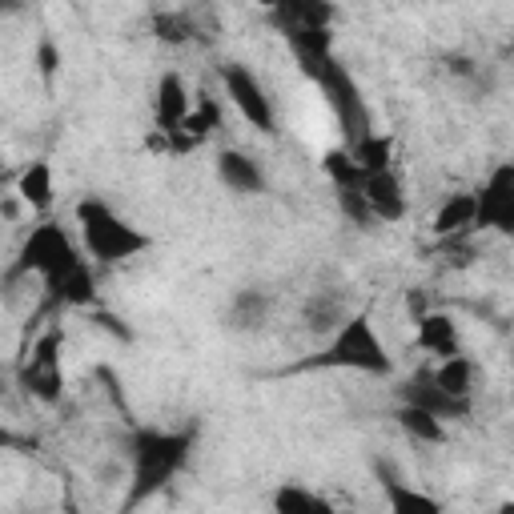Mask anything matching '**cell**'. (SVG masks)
Returning a JSON list of instances; mask_svg holds the SVG:
<instances>
[{
    "label": "cell",
    "instance_id": "83f0119b",
    "mask_svg": "<svg viewBox=\"0 0 514 514\" xmlns=\"http://www.w3.org/2000/svg\"><path fill=\"white\" fill-rule=\"evenodd\" d=\"M57 69H61V49H57V41L41 37V41H37V73H41L45 81H53Z\"/></svg>",
    "mask_w": 514,
    "mask_h": 514
},
{
    "label": "cell",
    "instance_id": "7402d4cb",
    "mask_svg": "<svg viewBox=\"0 0 514 514\" xmlns=\"http://www.w3.org/2000/svg\"><path fill=\"white\" fill-rule=\"evenodd\" d=\"M322 169H326V177L334 181V189H358V185H366V169L354 161L350 145L326 149V157H322Z\"/></svg>",
    "mask_w": 514,
    "mask_h": 514
},
{
    "label": "cell",
    "instance_id": "52a82bcc",
    "mask_svg": "<svg viewBox=\"0 0 514 514\" xmlns=\"http://www.w3.org/2000/svg\"><path fill=\"white\" fill-rule=\"evenodd\" d=\"M398 402L422 406V410L438 414L442 422H462V418H470V410H474V398L450 394V390L434 378V370H414V374L398 386Z\"/></svg>",
    "mask_w": 514,
    "mask_h": 514
},
{
    "label": "cell",
    "instance_id": "484cf974",
    "mask_svg": "<svg viewBox=\"0 0 514 514\" xmlns=\"http://www.w3.org/2000/svg\"><path fill=\"white\" fill-rule=\"evenodd\" d=\"M338 193V205H342V213H346V221H354V225H370L374 221V209H370V201H366V189L358 185V189H334Z\"/></svg>",
    "mask_w": 514,
    "mask_h": 514
},
{
    "label": "cell",
    "instance_id": "3957f363",
    "mask_svg": "<svg viewBox=\"0 0 514 514\" xmlns=\"http://www.w3.org/2000/svg\"><path fill=\"white\" fill-rule=\"evenodd\" d=\"M306 366H322V370H358L370 378H390L394 374V358L386 350V342L378 338L370 314H350L326 342V350L318 358H310Z\"/></svg>",
    "mask_w": 514,
    "mask_h": 514
},
{
    "label": "cell",
    "instance_id": "ba28073f",
    "mask_svg": "<svg viewBox=\"0 0 514 514\" xmlns=\"http://www.w3.org/2000/svg\"><path fill=\"white\" fill-rule=\"evenodd\" d=\"M374 478H378L382 498H386V506H390L394 514H438V510H442L438 498H430L426 490L406 486V478L398 474V466L386 462V458H374Z\"/></svg>",
    "mask_w": 514,
    "mask_h": 514
},
{
    "label": "cell",
    "instance_id": "7c38bea8",
    "mask_svg": "<svg viewBox=\"0 0 514 514\" xmlns=\"http://www.w3.org/2000/svg\"><path fill=\"white\" fill-rule=\"evenodd\" d=\"M346 318H350V306H346V298H342L338 290H314V294L306 298V306H302V326H306V334H314V338L334 334Z\"/></svg>",
    "mask_w": 514,
    "mask_h": 514
},
{
    "label": "cell",
    "instance_id": "e0dca14e",
    "mask_svg": "<svg viewBox=\"0 0 514 514\" xmlns=\"http://www.w3.org/2000/svg\"><path fill=\"white\" fill-rule=\"evenodd\" d=\"M53 193H57V185H53V165H49L45 157L29 161V165L21 169V177H17V197H21L29 209L45 213V209L53 205Z\"/></svg>",
    "mask_w": 514,
    "mask_h": 514
},
{
    "label": "cell",
    "instance_id": "6da1fadb",
    "mask_svg": "<svg viewBox=\"0 0 514 514\" xmlns=\"http://www.w3.org/2000/svg\"><path fill=\"white\" fill-rule=\"evenodd\" d=\"M197 430H161V426H141L129 442V466H133V494L129 506H141L149 494H157L165 482H173L189 454H193Z\"/></svg>",
    "mask_w": 514,
    "mask_h": 514
},
{
    "label": "cell",
    "instance_id": "cb8c5ba5",
    "mask_svg": "<svg viewBox=\"0 0 514 514\" xmlns=\"http://www.w3.org/2000/svg\"><path fill=\"white\" fill-rule=\"evenodd\" d=\"M149 29H153V37L165 41V45H185V41L197 37V17H193V13H181V9H165V13H157V17L149 21Z\"/></svg>",
    "mask_w": 514,
    "mask_h": 514
},
{
    "label": "cell",
    "instance_id": "d4e9b609",
    "mask_svg": "<svg viewBox=\"0 0 514 514\" xmlns=\"http://www.w3.org/2000/svg\"><path fill=\"white\" fill-rule=\"evenodd\" d=\"M474 201H478V225H482V229H498V233L514 237V201L494 197V193H486V189H478Z\"/></svg>",
    "mask_w": 514,
    "mask_h": 514
},
{
    "label": "cell",
    "instance_id": "30bf717a",
    "mask_svg": "<svg viewBox=\"0 0 514 514\" xmlns=\"http://www.w3.org/2000/svg\"><path fill=\"white\" fill-rule=\"evenodd\" d=\"M217 181L233 193H266V169L257 157L241 153V149H225L217 153Z\"/></svg>",
    "mask_w": 514,
    "mask_h": 514
},
{
    "label": "cell",
    "instance_id": "f546056e",
    "mask_svg": "<svg viewBox=\"0 0 514 514\" xmlns=\"http://www.w3.org/2000/svg\"><path fill=\"white\" fill-rule=\"evenodd\" d=\"M93 322H97L101 330H109V334H117L121 342H129V338H133V334H129V326H121V318H113V314H105V310H97V314H93Z\"/></svg>",
    "mask_w": 514,
    "mask_h": 514
},
{
    "label": "cell",
    "instance_id": "4dcf8cb0",
    "mask_svg": "<svg viewBox=\"0 0 514 514\" xmlns=\"http://www.w3.org/2000/svg\"><path fill=\"white\" fill-rule=\"evenodd\" d=\"M406 306H410V318H414V322H418V318H422V314L430 310V306H426V298H422L418 290H410V298H406Z\"/></svg>",
    "mask_w": 514,
    "mask_h": 514
},
{
    "label": "cell",
    "instance_id": "4fadbf2b",
    "mask_svg": "<svg viewBox=\"0 0 514 514\" xmlns=\"http://www.w3.org/2000/svg\"><path fill=\"white\" fill-rule=\"evenodd\" d=\"M266 318H270V294H266V290L249 286V290H237V294L229 298L225 326H229L233 334H253V330H262Z\"/></svg>",
    "mask_w": 514,
    "mask_h": 514
},
{
    "label": "cell",
    "instance_id": "8fae6325",
    "mask_svg": "<svg viewBox=\"0 0 514 514\" xmlns=\"http://www.w3.org/2000/svg\"><path fill=\"white\" fill-rule=\"evenodd\" d=\"M362 189H366V201H370V209H374V221L394 225V221H402V217H406L410 201H406V189H402V181H398V173H394V169L370 173Z\"/></svg>",
    "mask_w": 514,
    "mask_h": 514
},
{
    "label": "cell",
    "instance_id": "4316f807",
    "mask_svg": "<svg viewBox=\"0 0 514 514\" xmlns=\"http://www.w3.org/2000/svg\"><path fill=\"white\" fill-rule=\"evenodd\" d=\"M482 189H486V193H494V197H506V201H514V161H502V165H494V169H490V177L482 181Z\"/></svg>",
    "mask_w": 514,
    "mask_h": 514
},
{
    "label": "cell",
    "instance_id": "9c48e42d",
    "mask_svg": "<svg viewBox=\"0 0 514 514\" xmlns=\"http://www.w3.org/2000/svg\"><path fill=\"white\" fill-rule=\"evenodd\" d=\"M193 101L197 97H189V85L177 73H165L157 81V89H153V121H157V129H165V133L181 129V121L193 113Z\"/></svg>",
    "mask_w": 514,
    "mask_h": 514
},
{
    "label": "cell",
    "instance_id": "44dd1931",
    "mask_svg": "<svg viewBox=\"0 0 514 514\" xmlns=\"http://www.w3.org/2000/svg\"><path fill=\"white\" fill-rule=\"evenodd\" d=\"M350 153H354V161L366 169V177L370 173H382V169H394V141L386 137V133H366V137H358L354 145H350Z\"/></svg>",
    "mask_w": 514,
    "mask_h": 514
},
{
    "label": "cell",
    "instance_id": "2e32d148",
    "mask_svg": "<svg viewBox=\"0 0 514 514\" xmlns=\"http://www.w3.org/2000/svg\"><path fill=\"white\" fill-rule=\"evenodd\" d=\"M474 225H478V201H474V193H450L442 201V209L434 213V237H442V241H454V237H462Z\"/></svg>",
    "mask_w": 514,
    "mask_h": 514
},
{
    "label": "cell",
    "instance_id": "7a4b0ae2",
    "mask_svg": "<svg viewBox=\"0 0 514 514\" xmlns=\"http://www.w3.org/2000/svg\"><path fill=\"white\" fill-rule=\"evenodd\" d=\"M77 225H81V241H85V249H89V257L97 266H121V262H129V257H137V253H145L153 245L149 233L129 225L101 197L77 201Z\"/></svg>",
    "mask_w": 514,
    "mask_h": 514
},
{
    "label": "cell",
    "instance_id": "f1b7e54d",
    "mask_svg": "<svg viewBox=\"0 0 514 514\" xmlns=\"http://www.w3.org/2000/svg\"><path fill=\"white\" fill-rule=\"evenodd\" d=\"M446 73H450V77H478V65H474L470 57L454 53V57H446Z\"/></svg>",
    "mask_w": 514,
    "mask_h": 514
},
{
    "label": "cell",
    "instance_id": "8992f818",
    "mask_svg": "<svg viewBox=\"0 0 514 514\" xmlns=\"http://www.w3.org/2000/svg\"><path fill=\"white\" fill-rule=\"evenodd\" d=\"M21 382L33 398L57 406L61 394H65V370H61V334L49 330L41 342H33V354L29 362L21 366Z\"/></svg>",
    "mask_w": 514,
    "mask_h": 514
},
{
    "label": "cell",
    "instance_id": "1f68e13d",
    "mask_svg": "<svg viewBox=\"0 0 514 514\" xmlns=\"http://www.w3.org/2000/svg\"><path fill=\"white\" fill-rule=\"evenodd\" d=\"M5 13L13 17V13H21V0H5Z\"/></svg>",
    "mask_w": 514,
    "mask_h": 514
},
{
    "label": "cell",
    "instance_id": "ac0fdd59",
    "mask_svg": "<svg viewBox=\"0 0 514 514\" xmlns=\"http://www.w3.org/2000/svg\"><path fill=\"white\" fill-rule=\"evenodd\" d=\"M394 418H398V426L406 430V438H414V442H426V446H438V442H446V422H442L438 414L422 410V406H410V402H402Z\"/></svg>",
    "mask_w": 514,
    "mask_h": 514
},
{
    "label": "cell",
    "instance_id": "d6986e66",
    "mask_svg": "<svg viewBox=\"0 0 514 514\" xmlns=\"http://www.w3.org/2000/svg\"><path fill=\"white\" fill-rule=\"evenodd\" d=\"M434 378L450 390V394H458V398H474V382H478V366L458 350V354H450V358H438V366H434Z\"/></svg>",
    "mask_w": 514,
    "mask_h": 514
},
{
    "label": "cell",
    "instance_id": "ffe728a7",
    "mask_svg": "<svg viewBox=\"0 0 514 514\" xmlns=\"http://www.w3.org/2000/svg\"><path fill=\"white\" fill-rule=\"evenodd\" d=\"M257 5L282 13L286 25H314V29L330 25V5L326 0H257Z\"/></svg>",
    "mask_w": 514,
    "mask_h": 514
},
{
    "label": "cell",
    "instance_id": "5bb4252c",
    "mask_svg": "<svg viewBox=\"0 0 514 514\" xmlns=\"http://www.w3.org/2000/svg\"><path fill=\"white\" fill-rule=\"evenodd\" d=\"M45 286H49L53 302H61V306H77V310L97 306V278H93V266L89 262H77L73 270H65L61 278H53Z\"/></svg>",
    "mask_w": 514,
    "mask_h": 514
},
{
    "label": "cell",
    "instance_id": "9a60e30c",
    "mask_svg": "<svg viewBox=\"0 0 514 514\" xmlns=\"http://www.w3.org/2000/svg\"><path fill=\"white\" fill-rule=\"evenodd\" d=\"M414 326H418V346H422L426 354L450 358V354H458V350H462L458 322H454L450 314H442V310H426V314H422Z\"/></svg>",
    "mask_w": 514,
    "mask_h": 514
},
{
    "label": "cell",
    "instance_id": "5b68a950",
    "mask_svg": "<svg viewBox=\"0 0 514 514\" xmlns=\"http://www.w3.org/2000/svg\"><path fill=\"white\" fill-rule=\"evenodd\" d=\"M217 77H221V89H225V97H229V105L257 129V133H266V137H274L278 133V109H274V101H270V93H266V85L257 81L245 65H237V61H229V65H221L217 69Z\"/></svg>",
    "mask_w": 514,
    "mask_h": 514
},
{
    "label": "cell",
    "instance_id": "277c9868",
    "mask_svg": "<svg viewBox=\"0 0 514 514\" xmlns=\"http://www.w3.org/2000/svg\"><path fill=\"white\" fill-rule=\"evenodd\" d=\"M77 262H85V257H81L77 241L65 233V225L45 221V225H37V229L25 237L21 257H17V266L9 270V278H17V274H41L45 282H53V278H61L65 270H73Z\"/></svg>",
    "mask_w": 514,
    "mask_h": 514
},
{
    "label": "cell",
    "instance_id": "603a6c76",
    "mask_svg": "<svg viewBox=\"0 0 514 514\" xmlns=\"http://www.w3.org/2000/svg\"><path fill=\"white\" fill-rule=\"evenodd\" d=\"M274 510H278V514H326L330 502H326L322 494L298 486V482H286V486L274 490Z\"/></svg>",
    "mask_w": 514,
    "mask_h": 514
}]
</instances>
